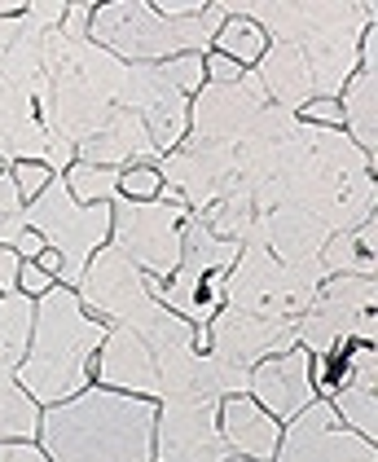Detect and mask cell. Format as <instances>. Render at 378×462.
<instances>
[{
  "instance_id": "cell-17",
  "label": "cell",
  "mask_w": 378,
  "mask_h": 462,
  "mask_svg": "<svg viewBox=\"0 0 378 462\" xmlns=\"http://www.w3.org/2000/svg\"><path fill=\"white\" fill-rule=\"evenodd\" d=\"M75 159H79V163H93V168H115V172H124V168H159L163 154L154 150L145 124H141L133 110L115 106V115L75 150Z\"/></svg>"
},
{
  "instance_id": "cell-12",
  "label": "cell",
  "mask_w": 378,
  "mask_h": 462,
  "mask_svg": "<svg viewBox=\"0 0 378 462\" xmlns=\"http://www.w3.org/2000/svg\"><path fill=\"white\" fill-rule=\"evenodd\" d=\"M119 106L133 110L141 124H145V133H150V142H154L159 154H172L176 145L185 142V128H189V97L163 75L159 62H150V67H128V71H124Z\"/></svg>"
},
{
  "instance_id": "cell-15",
  "label": "cell",
  "mask_w": 378,
  "mask_h": 462,
  "mask_svg": "<svg viewBox=\"0 0 378 462\" xmlns=\"http://www.w3.org/2000/svg\"><path fill=\"white\" fill-rule=\"evenodd\" d=\"M246 392H251V401H255L260 410L273 414L277 423H290L300 410H309L312 401H317V388H312V356L295 344V348H286V353L255 361Z\"/></svg>"
},
{
  "instance_id": "cell-19",
  "label": "cell",
  "mask_w": 378,
  "mask_h": 462,
  "mask_svg": "<svg viewBox=\"0 0 378 462\" xmlns=\"http://www.w3.org/2000/svg\"><path fill=\"white\" fill-rule=\"evenodd\" d=\"M339 110H344V133L370 163L378 159V71L356 67V75L339 93Z\"/></svg>"
},
{
  "instance_id": "cell-6",
  "label": "cell",
  "mask_w": 378,
  "mask_h": 462,
  "mask_svg": "<svg viewBox=\"0 0 378 462\" xmlns=\"http://www.w3.org/2000/svg\"><path fill=\"white\" fill-rule=\"evenodd\" d=\"M317 286H321V273L286 269L281 260L269 255L264 234H255L251 243H242L238 247L234 269L225 273V309L255 313V318L295 321L312 304Z\"/></svg>"
},
{
  "instance_id": "cell-5",
  "label": "cell",
  "mask_w": 378,
  "mask_h": 462,
  "mask_svg": "<svg viewBox=\"0 0 378 462\" xmlns=\"http://www.w3.org/2000/svg\"><path fill=\"white\" fill-rule=\"evenodd\" d=\"M220 23H225L220 0H207V9L194 18H168L145 0H110L93 9L88 40L110 58H119L124 67H150V62L185 58V53L207 58Z\"/></svg>"
},
{
  "instance_id": "cell-2",
  "label": "cell",
  "mask_w": 378,
  "mask_h": 462,
  "mask_svg": "<svg viewBox=\"0 0 378 462\" xmlns=\"http://www.w3.org/2000/svg\"><path fill=\"white\" fill-rule=\"evenodd\" d=\"M225 14L251 18L273 44H290L312 75L317 97L339 102L344 84L356 75L361 36L378 23V9L365 5H281V0H220Z\"/></svg>"
},
{
  "instance_id": "cell-29",
  "label": "cell",
  "mask_w": 378,
  "mask_h": 462,
  "mask_svg": "<svg viewBox=\"0 0 378 462\" xmlns=\"http://www.w3.org/2000/svg\"><path fill=\"white\" fill-rule=\"evenodd\" d=\"M203 75L211 79V84H234V79L242 75V67L238 62H229L225 53H216V49H211V53L203 58Z\"/></svg>"
},
{
  "instance_id": "cell-27",
  "label": "cell",
  "mask_w": 378,
  "mask_h": 462,
  "mask_svg": "<svg viewBox=\"0 0 378 462\" xmlns=\"http://www.w3.org/2000/svg\"><path fill=\"white\" fill-rule=\"evenodd\" d=\"M300 119L304 124H321V128H344V110H339V102H330V97L309 102V106L300 110Z\"/></svg>"
},
{
  "instance_id": "cell-21",
  "label": "cell",
  "mask_w": 378,
  "mask_h": 462,
  "mask_svg": "<svg viewBox=\"0 0 378 462\" xmlns=\"http://www.w3.org/2000/svg\"><path fill=\"white\" fill-rule=\"evenodd\" d=\"M32 326H35V300L32 295H23V291L0 295V361H5V365H18V361L27 356Z\"/></svg>"
},
{
  "instance_id": "cell-31",
  "label": "cell",
  "mask_w": 378,
  "mask_h": 462,
  "mask_svg": "<svg viewBox=\"0 0 378 462\" xmlns=\"http://www.w3.org/2000/svg\"><path fill=\"white\" fill-rule=\"evenodd\" d=\"M27 212V203H23V194H18V185H14V172H9V163L0 168V216H23Z\"/></svg>"
},
{
  "instance_id": "cell-3",
  "label": "cell",
  "mask_w": 378,
  "mask_h": 462,
  "mask_svg": "<svg viewBox=\"0 0 378 462\" xmlns=\"http://www.w3.org/2000/svg\"><path fill=\"white\" fill-rule=\"evenodd\" d=\"M159 401L115 388H84L40 414L49 462H154Z\"/></svg>"
},
{
  "instance_id": "cell-28",
  "label": "cell",
  "mask_w": 378,
  "mask_h": 462,
  "mask_svg": "<svg viewBox=\"0 0 378 462\" xmlns=\"http://www.w3.org/2000/svg\"><path fill=\"white\" fill-rule=\"evenodd\" d=\"M49 286H53V278H49L35 260H23V269H18V291H23V295H32V300H40Z\"/></svg>"
},
{
  "instance_id": "cell-11",
  "label": "cell",
  "mask_w": 378,
  "mask_h": 462,
  "mask_svg": "<svg viewBox=\"0 0 378 462\" xmlns=\"http://www.w3.org/2000/svg\"><path fill=\"white\" fill-rule=\"evenodd\" d=\"M269 102L264 84L255 71H242L234 84H211L207 79L203 88L189 97V128L185 137L189 142H229L238 145V137L251 128V119L260 115Z\"/></svg>"
},
{
  "instance_id": "cell-9",
  "label": "cell",
  "mask_w": 378,
  "mask_h": 462,
  "mask_svg": "<svg viewBox=\"0 0 378 462\" xmlns=\"http://www.w3.org/2000/svg\"><path fill=\"white\" fill-rule=\"evenodd\" d=\"M0 163H44L53 177L75 163V145L44 128L32 88L9 75H0Z\"/></svg>"
},
{
  "instance_id": "cell-7",
  "label": "cell",
  "mask_w": 378,
  "mask_h": 462,
  "mask_svg": "<svg viewBox=\"0 0 378 462\" xmlns=\"http://www.w3.org/2000/svg\"><path fill=\"white\" fill-rule=\"evenodd\" d=\"M23 220H27V229L44 238V247L58 251V260H62L58 286L79 282L93 251H102L110 243V203H93V208L75 203L62 177H53L44 185V194L27 203Z\"/></svg>"
},
{
  "instance_id": "cell-10",
  "label": "cell",
  "mask_w": 378,
  "mask_h": 462,
  "mask_svg": "<svg viewBox=\"0 0 378 462\" xmlns=\"http://www.w3.org/2000/svg\"><path fill=\"white\" fill-rule=\"evenodd\" d=\"M273 462H378V449L374 440L347 431L330 401L317 396L309 410H300L281 427Z\"/></svg>"
},
{
  "instance_id": "cell-25",
  "label": "cell",
  "mask_w": 378,
  "mask_h": 462,
  "mask_svg": "<svg viewBox=\"0 0 378 462\" xmlns=\"http://www.w3.org/2000/svg\"><path fill=\"white\" fill-rule=\"evenodd\" d=\"M159 189H163L159 168H124V172H119V199L150 203V199H159Z\"/></svg>"
},
{
  "instance_id": "cell-26",
  "label": "cell",
  "mask_w": 378,
  "mask_h": 462,
  "mask_svg": "<svg viewBox=\"0 0 378 462\" xmlns=\"http://www.w3.org/2000/svg\"><path fill=\"white\" fill-rule=\"evenodd\" d=\"M9 172H14V185H18L23 203L40 199V194H44V185L53 180V172H49L44 163H9Z\"/></svg>"
},
{
  "instance_id": "cell-14",
  "label": "cell",
  "mask_w": 378,
  "mask_h": 462,
  "mask_svg": "<svg viewBox=\"0 0 378 462\" xmlns=\"http://www.w3.org/2000/svg\"><path fill=\"white\" fill-rule=\"evenodd\" d=\"M203 330H207V353L229 361V365H246V370L255 361H264V356L295 348V321L255 318V313H238V309H220Z\"/></svg>"
},
{
  "instance_id": "cell-32",
  "label": "cell",
  "mask_w": 378,
  "mask_h": 462,
  "mask_svg": "<svg viewBox=\"0 0 378 462\" xmlns=\"http://www.w3.org/2000/svg\"><path fill=\"white\" fill-rule=\"evenodd\" d=\"M18 269H23V260H18L9 247H0V295L18 291Z\"/></svg>"
},
{
  "instance_id": "cell-18",
  "label": "cell",
  "mask_w": 378,
  "mask_h": 462,
  "mask_svg": "<svg viewBox=\"0 0 378 462\" xmlns=\"http://www.w3.org/2000/svg\"><path fill=\"white\" fill-rule=\"evenodd\" d=\"M220 436H225V445H229L234 458L273 462L277 440H281V423H277L269 410H260L246 392H238V396H225L220 401Z\"/></svg>"
},
{
  "instance_id": "cell-16",
  "label": "cell",
  "mask_w": 378,
  "mask_h": 462,
  "mask_svg": "<svg viewBox=\"0 0 378 462\" xmlns=\"http://www.w3.org/2000/svg\"><path fill=\"white\" fill-rule=\"evenodd\" d=\"M93 370H97L102 388L159 401V361L137 339V330H128V326H110L106 330L102 348L93 356Z\"/></svg>"
},
{
  "instance_id": "cell-36",
  "label": "cell",
  "mask_w": 378,
  "mask_h": 462,
  "mask_svg": "<svg viewBox=\"0 0 378 462\" xmlns=\"http://www.w3.org/2000/svg\"><path fill=\"white\" fill-rule=\"evenodd\" d=\"M0 168H5V163H0Z\"/></svg>"
},
{
  "instance_id": "cell-8",
  "label": "cell",
  "mask_w": 378,
  "mask_h": 462,
  "mask_svg": "<svg viewBox=\"0 0 378 462\" xmlns=\"http://www.w3.org/2000/svg\"><path fill=\"white\" fill-rule=\"evenodd\" d=\"M189 208L185 203H133V199H110V247L124 251L145 278L168 282L180 264V234H185Z\"/></svg>"
},
{
  "instance_id": "cell-1",
  "label": "cell",
  "mask_w": 378,
  "mask_h": 462,
  "mask_svg": "<svg viewBox=\"0 0 378 462\" xmlns=\"http://www.w3.org/2000/svg\"><path fill=\"white\" fill-rule=\"evenodd\" d=\"M374 163L347 142L344 128L300 119L281 142L269 189L255 199V216H264L273 203H295L317 216L330 234H344L356 229L365 216H374Z\"/></svg>"
},
{
  "instance_id": "cell-22",
  "label": "cell",
  "mask_w": 378,
  "mask_h": 462,
  "mask_svg": "<svg viewBox=\"0 0 378 462\" xmlns=\"http://www.w3.org/2000/svg\"><path fill=\"white\" fill-rule=\"evenodd\" d=\"M216 53H225L229 62H238L242 71L246 67H255L260 58H264V49H269V36L251 23V18H242V14H225V23H220V32H216V44H211Z\"/></svg>"
},
{
  "instance_id": "cell-4",
  "label": "cell",
  "mask_w": 378,
  "mask_h": 462,
  "mask_svg": "<svg viewBox=\"0 0 378 462\" xmlns=\"http://www.w3.org/2000/svg\"><path fill=\"white\" fill-rule=\"evenodd\" d=\"M106 321L88 318L84 304L75 300L70 286H49L35 300V326H32V344L27 356L14 365L23 392L32 396L35 405H58L70 401L88 388L93 374V356L106 339Z\"/></svg>"
},
{
  "instance_id": "cell-20",
  "label": "cell",
  "mask_w": 378,
  "mask_h": 462,
  "mask_svg": "<svg viewBox=\"0 0 378 462\" xmlns=\"http://www.w3.org/2000/svg\"><path fill=\"white\" fill-rule=\"evenodd\" d=\"M40 436V405L23 392L14 365L0 361V440H35Z\"/></svg>"
},
{
  "instance_id": "cell-30",
  "label": "cell",
  "mask_w": 378,
  "mask_h": 462,
  "mask_svg": "<svg viewBox=\"0 0 378 462\" xmlns=\"http://www.w3.org/2000/svg\"><path fill=\"white\" fill-rule=\"evenodd\" d=\"M0 462H49L35 440H0Z\"/></svg>"
},
{
  "instance_id": "cell-34",
  "label": "cell",
  "mask_w": 378,
  "mask_h": 462,
  "mask_svg": "<svg viewBox=\"0 0 378 462\" xmlns=\"http://www.w3.org/2000/svg\"><path fill=\"white\" fill-rule=\"evenodd\" d=\"M352 234H356V247L365 251V255H374V247H378V220H374V216H365Z\"/></svg>"
},
{
  "instance_id": "cell-35",
  "label": "cell",
  "mask_w": 378,
  "mask_h": 462,
  "mask_svg": "<svg viewBox=\"0 0 378 462\" xmlns=\"http://www.w3.org/2000/svg\"><path fill=\"white\" fill-rule=\"evenodd\" d=\"M225 462H246V458H225Z\"/></svg>"
},
{
  "instance_id": "cell-23",
  "label": "cell",
  "mask_w": 378,
  "mask_h": 462,
  "mask_svg": "<svg viewBox=\"0 0 378 462\" xmlns=\"http://www.w3.org/2000/svg\"><path fill=\"white\" fill-rule=\"evenodd\" d=\"M321 273L326 278H374V255L356 247V234H330L321 247Z\"/></svg>"
},
{
  "instance_id": "cell-24",
  "label": "cell",
  "mask_w": 378,
  "mask_h": 462,
  "mask_svg": "<svg viewBox=\"0 0 378 462\" xmlns=\"http://www.w3.org/2000/svg\"><path fill=\"white\" fill-rule=\"evenodd\" d=\"M62 180H67L70 199H75V203H84V208H93V203H110V199L119 194V172H115V168H93V163H79V159L62 172Z\"/></svg>"
},
{
  "instance_id": "cell-13",
  "label": "cell",
  "mask_w": 378,
  "mask_h": 462,
  "mask_svg": "<svg viewBox=\"0 0 378 462\" xmlns=\"http://www.w3.org/2000/svg\"><path fill=\"white\" fill-rule=\"evenodd\" d=\"M70 291H75V300L84 304V313H88V318L110 321V326H119V321L128 318L137 304L150 300L145 273H141L124 251L110 247V243H106L102 251H93L88 269L79 273V282L70 286Z\"/></svg>"
},
{
  "instance_id": "cell-33",
  "label": "cell",
  "mask_w": 378,
  "mask_h": 462,
  "mask_svg": "<svg viewBox=\"0 0 378 462\" xmlns=\"http://www.w3.org/2000/svg\"><path fill=\"white\" fill-rule=\"evenodd\" d=\"M9 251H14L18 260H40V251H44V238H40L35 229H23V238H18V243H14Z\"/></svg>"
}]
</instances>
